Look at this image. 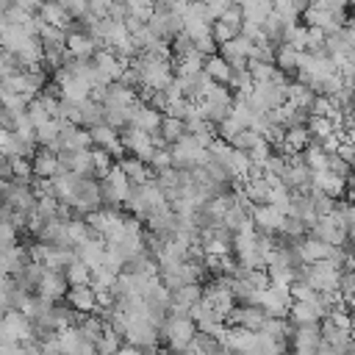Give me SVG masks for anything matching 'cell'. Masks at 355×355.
I'll list each match as a JSON object with an SVG mask.
<instances>
[{
	"label": "cell",
	"mask_w": 355,
	"mask_h": 355,
	"mask_svg": "<svg viewBox=\"0 0 355 355\" xmlns=\"http://www.w3.org/2000/svg\"><path fill=\"white\" fill-rule=\"evenodd\" d=\"M161 111H155L153 105H147L144 100H136L133 108H130V125L139 128V130H147V133H155L158 125H161Z\"/></svg>",
	"instance_id": "e0dca14e"
},
{
	"label": "cell",
	"mask_w": 355,
	"mask_h": 355,
	"mask_svg": "<svg viewBox=\"0 0 355 355\" xmlns=\"http://www.w3.org/2000/svg\"><path fill=\"white\" fill-rule=\"evenodd\" d=\"M311 183H313V189H319V191H324V194H330V197H336V200L347 191V178H338V175H333L330 169H316Z\"/></svg>",
	"instance_id": "cb8c5ba5"
},
{
	"label": "cell",
	"mask_w": 355,
	"mask_h": 355,
	"mask_svg": "<svg viewBox=\"0 0 355 355\" xmlns=\"http://www.w3.org/2000/svg\"><path fill=\"white\" fill-rule=\"evenodd\" d=\"M67 205H72V211H75V214H80V216H86V214H92V211L103 208L100 180H94V178H78L75 191H72V197H69V202H67Z\"/></svg>",
	"instance_id": "3957f363"
},
{
	"label": "cell",
	"mask_w": 355,
	"mask_h": 355,
	"mask_svg": "<svg viewBox=\"0 0 355 355\" xmlns=\"http://www.w3.org/2000/svg\"><path fill=\"white\" fill-rule=\"evenodd\" d=\"M344 141L355 144V125H349V128H347V133H344Z\"/></svg>",
	"instance_id": "f35d334b"
},
{
	"label": "cell",
	"mask_w": 355,
	"mask_h": 355,
	"mask_svg": "<svg viewBox=\"0 0 355 355\" xmlns=\"http://www.w3.org/2000/svg\"><path fill=\"white\" fill-rule=\"evenodd\" d=\"M252 47H255V42H252L250 36L239 33V36H233L230 42L219 44V55H222V58H227V61H230V67H239V64H247V61H250Z\"/></svg>",
	"instance_id": "7c38bea8"
},
{
	"label": "cell",
	"mask_w": 355,
	"mask_h": 355,
	"mask_svg": "<svg viewBox=\"0 0 355 355\" xmlns=\"http://www.w3.org/2000/svg\"><path fill=\"white\" fill-rule=\"evenodd\" d=\"M119 139H122V144H125V153H130V155H136V158H141V161H147V164H150V158H153V153H155V147H158V141H155L153 133L139 130V128H133V125L122 128Z\"/></svg>",
	"instance_id": "52a82bcc"
},
{
	"label": "cell",
	"mask_w": 355,
	"mask_h": 355,
	"mask_svg": "<svg viewBox=\"0 0 355 355\" xmlns=\"http://www.w3.org/2000/svg\"><path fill=\"white\" fill-rule=\"evenodd\" d=\"M97 344V352L100 355H116L119 349H122V344H125V338L111 327V324H105V330H103V336L94 341Z\"/></svg>",
	"instance_id": "4dcf8cb0"
},
{
	"label": "cell",
	"mask_w": 355,
	"mask_h": 355,
	"mask_svg": "<svg viewBox=\"0 0 355 355\" xmlns=\"http://www.w3.org/2000/svg\"><path fill=\"white\" fill-rule=\"evenodd\" d=\"M58 3L67 8V14L72 19H86L89 17V0H58Z\"/></svg>",
	"instance_id": "e575fe53"
},
{
	"label": "cell",
	"mask_w": 355,
	"mask_h": 355,
	"mask_svg": "<svg viewBox=\"0 0 355 355\" xmlns=\"http://www.w3.org/2000/svg\"><path fill=\"white\" fill-rule=\"evenodd\" d=\"M75 311H80V313H92V311H97L100 308V300H97V288L92 286V283H86V286H69V291H67V297H64Z\"/></svg>",
	"instance_id": "2e32d148"
},
{
	"label": "cell",
	"mask_w": 355,
	"mask_h": 355,
	"mask_svg": "<svg viewBox=\"0 0 355 355\" xmlns=\"http://www.w3.org/2000/svg\"><path fill=\"white\" fill-rule=\"evenodd\" d=\"M233 103H236V97L230 94L227 83H214V86L205 92V97L200 100V105H202V111H205V119H208L214 128L230 116Z\"/></svg>",
	"instance_id": "7a4b0ae2"
},
{
	"label": "cell",
	"mask_w": 355,
	"mask_h": 355,
	"mask_svg": "<svg viewBox=\"0 0 355 355\" xmlns=\"http://www.w3.org/2000/svg\"><path fill=\"white\" fill-rule=\"evenodd\" d=\"M105 250H108L105 239H103V236H92V239H86V241H80V244L75 247V255H78L83 263H89V266L94 269V266H100V263H103Z\"/></svg>",
	"instance_id": "44dd1931"
},
{
	"label": "cell",
	"mask_w": 355,
	"mask_h": 355,
	"mask_svg": "<svg viewBox=\"0 0 355 355\" xmlns=\"http://www.w3.org/2000/svg\"><path fill=\"white\" fill-rule=\"evenodd\" d=\"M300 155H302V161H305L313 172H316V169H327V153L322 150V144H319V141H311Z\"/></svg>",
	"instance_id": "1f68e13d"
},
{
	"label": "cell",
	"mask_w": 355,
	"mask_h": 355,
	"mask_svg": "<svg viewBox=\"0 0 355 355\" xmlns=\"http://www.w3.org/2000/svg\"><path fill=\"white\" fill-rule=\"evenodd\" d=\"M269 189H272V183H269V178L261 175V172H255V175H250L247 180H241V194H244V200L252 202V205L269 202Z\"/></svg>",
	"instance_id": "d6986e66"
},
{
	"label": "cell",
	"mask_w": 355,
	"mask_h": 355,
	"mask_svg": "<svg viewBox=\"0 0 355 355\" xmlns=\"http://www.w3.org/2000/svg\"><path fill=\"white\" fill-rule=\"evenodd\" d=\"M275 67L283 69V72H297V67H300V50L291 47L288 42H280L275 47Z\"/></svg>",
	"instance_id": "83f0119b"
},
{
	"label": "cell",
	"mask_w": 355,
	"mask_h": 355,
	"mask_svg": "<svg viewBox=\"0 0 355 355\" xmlns=\"http://www.w3.org/2000/svg\"><path fill=\"white\" fill-rule=\"evenodd\" d=\"M294 250H297V255H300L302 263H313V261L330 258L333 244H324V241L316 239V236H302L300 241H294Z\"/></svg>",
	"instance_id": "9a60e30c"
},
{
	"label": "cell",
	"mask_w": 355,
	"mask_h": 355,
	"mask_svg": "<svg viewBox=\"0 0 355 355\" xmlns=\"http://www.w3.org/2000/svg\"><path fill=\"white\" fill-rule=\"evenodd\" d=\"M92 61H94V67H97V72L105 78V80H119V75L125 72V67H128V61H122L114 50H108V47H100L94 55H92Z\"/></svg>",
	"instance_id": "4fadbf2b"
},
{
	"label": "cell",
	"mask_w": 355,
	"mask_h": 355,
	"mask_svg": "<svg viewBox=\"0 0 355 355\" xmlns=\"http://www.w3.org/2000/svg\"><path fill=\"white\" fill-rule=\"evenodd\" d=\"M116 166L128 175V180H130L133 186L147 183V180H153V178H155V172L150 169V164H147V161H141V158H136V155H130V153H125L122 158H116Z\"/></svg>",
	"instance_id": "ac0fdd59"
},
{
	"label": "cell",
	"mask_w": 355,
	"mask_h": 355,
	"mask_svg": "<svg viewBox=\"0 0 355 355\" xmlns=\"http://www.w3.org/2000/svg\"><path fill=\"white\" fill-rule=\"evenodd\" d=\"M189 130H186V122L180 119V116H161V125H158V130L153 133L161 144H175V141H180L183 136H186Z\"/></svg>",
	"instance_id": "603a6c76"
},
{
	"label": "cell",
	"mask_w": 355,
	"mask_h": 355,
	"mask_svg": "<svg viewBox=\"0 0 355 355\" xmlns=\"http://www.w3.org/2000/svg\"><path fill=\"white\" fill-rule=\"evenodd\" d=\"M349 3H352V6H355V0H349Z\"/></svg>",
	"instance_id": "60d3db41"
},
{
	"label": "cell",
	"mask_w": 355,
	"mask_h": 355,
	"mask_svg": "<svg viewBox=\"0 0 355 355\" xmlns=\"http://www.w3.org/2000/svg\"><path fill=\"white\" fill-rule=\"evenodd\" d=\"M50 316H53V322H55V327H58V330H64V327H78V324H80V319H83V313H80V311H75L67 300H58V302L53 305Z\"/></svg>",
	"instance_id": "484cf974"
},
{
	"label": "cell",
	"mask_w": 355,
	"mask_h": 355,
	"mask_svg": "<svg viewBox=\"0 0 355 355\" xmlns=\"http://www.w3.org/2000/svg\"><path fill=\"white\" fill-rule=\"evenodd\" d=\"M194 336H197V324H194V319H191V316L169 313V316L164 319V324H161V338H164L166 349H169V352H175V355L186 352V349L191 347Z\"/></svg>",
	"instance_id": "6da1fadb"
},
{
	"label": "cell",
	"mask_w": 355,
	"mask_h": 355,
	"mask_svg": "<svg viewBox=\"0 0 355 355\" xmlns=\"http://www.w3.org/2000/svg\"><path fill=\"white\" fill-rule=\"evenodd\" d=\"M338 208V214H341V219L347 222V227H349V233L355 230V200H349V202H341V205H336Z\"/></svg>",
	"instance_id": "8d00e7d4"
},
{
	"label": "cell",
	"mask_w": 355,
	"mask_h": 355,
	"mask_svg": "<svg viewBox=\"0 0 355 355\" xmlns=\"http://www.w3.org/2000/svg\"><path fill=\"white\" fill-rule=\"evenodd\" d=\"M305 128H308V133H311V139H313V141H322L324 136L336 133V130H333V122H330V116H311V114H308V122H305Z\"/></svg>",
	"instance_id": "d6a6232c"
},
{
	"label": "cell",
	"mask_w": 355,
	"mask_h": 355,
	"mask_svg": "<svg viewBox=\"0 0 355 355\" xmlns=\"http://www.w3.org/2000/svg\"><path fill=\"white\" fill-rule=\"evenodd\" d=\"M330 111H333V100L327 94H316L313 103H311V108H308L311 116H330Z\"/></svg>",
	"instance_id": "d590c367"
},
{
	"label": "cell",
	"mask_w": 355,
	"mask_h": 355,
	"mask_svg": "<svg viewBox=\"0 0 355 355\" xmlns=\"http://www.w3.org/2000/svg\"><path fill=\"white\" fill-rule=\"evenodd\" d=\"M116 355H144V349H141V347H133V344H128V347L122 344V349H119Z\"/></svg>",
	"instance_id": "74e56055"
},
{
	"label": "cell",
	"mask_w": 355,
	"mask_h": 355,
	"mask_svg": "<svg viewBox=\"0 0 355 355\" xmlns=\"http://www.w3.org/2000/svg\"><path fill=\"white\" fill-rule=\"evenodd\" d=\"M67 50L72 53V55H78V58H92L100 47H97V42L89 36V31H69L67 33Z\"/></svg>",
	"instance_id": "7402d4cb"
},
{
	"label": "cell",
	"mask_w": 355,
	"mask_h": 355,
	"mask_svg": "<svg viewBox=\"0 0 355 355\" xmlns=\"http://www.w3.org/2000/svg\"><path fill=\"white\" fill-rule=\"evenodd\" d=\"M311 236L322 239L324 244L344 247V241L349 239V227H347V222L341 219V214H338V208H336L333 214H324V216H319V219L311 225Z\"/></svg>",
	"instance_id": "277c9868"
},
{
	"label": "cell",
	"mask_w": 355,
	"mask_h": 355,
	"mask_svg": "<svg viewBox=\"0 0 355 355\" xmlns=\"http://www.w3.org/2000/svg\"><path fill=\"white\" fill-rule=\"evenodd\" d=\"M302 19H305V25H311V28H319V31H324V33H333V31H338V28L347 22V11H330V8H324V6L311 3V6L302 11Z\"/></svg>",
	"instance_id": "ba28073f"
},
{
	"label": "cell",
	"mask_w": 355,
	"mask_h": 355,
	"mask_svg": "<svg viewBox=\"0 0 355 355\" xmlns=\"http://www.w3.org/2000/svg\"><path fill=\"white\" fill-rule=\"evenodd\" d=\"M211 33H214V42H216V44H225V42H230L233 36H239V31H236L233 25H227L225 19H214V22H211Z\"/></svg>",
	"instance_id": "836d02e7"
},
{
	"label": "cell",
	"mask_w": 355,
	"mask_h": 355,
	"mask_svg": "<svg viewBox=\"0 0 355 355\" xmlns=\"http://www.w3.org/2000/svg\"><path fill=\"white\" fill-rule=\"evenodd\" d=\"M67 291H69V283H67L64 272L44 266V275H42V280H39V291H36V294H44V297H50V300H64Z\"/></svg>",
	"instance_id": "ffe728a7"
},
{
	"label": "cell",
	"mask_w": 355,
	"mask_h": 355,
	"mask_svg": "<svg viewBox=\"0 0 355 355\" xmlns=\"http://www.w3.org/2000/svg\"><path fill=\"white\" fill-rule=\"evenodd\" d=\"M250 216H252L255 230H261V233H277L280 225H283V219H286V214H283L277 205H272V202L252 205V208H250Z\"/></svg>",
	"instance_id": "30bf717a"
},
{
	"label": "cell",
	"mask_w": 355,
	"mask_h": 355,
	"mask_svg": "<svg viewBox=\"0 0 355 355\" xmlns=\"http://www.w3.org/2000/svg\"><path fill=\"white\" fill-rule=\"evenodd\" d=\"M31 338H33V327L25 311H8L6 316H0V344H22Z\"/></svg>",
	"instance_id": "8992f818"
},
{
	"label": "cell",
	"mask_w": 355,
	"mask_h": 355,
	"mask_svg": "<svg viewBox=\"0 0 355 355\" xmlns=\"http://www.w3.org/2000/svg\"><path fill=\"white\" fill-rule=\"evenodd\" d=\"M39 17H42L44 25H53V28H61V31H67V25L72 22V17L67 14V8L58 0H44L39 6Z\"/></svg>",
	"instance_id": "d4e9b609"
},
{
	"label": "cell",
	"mask_w": 355,
	"mask_h": 355,
	"mask_svg": "<svg viewBox=\"0 0 355 355\" xmlns=\"http://www.w3.org/2000/svg\"><path fill=\"white\" fill-rule=\"evenodd\" d=\"M294 6H297V8H300V11H305V8H308V6H311V0H294Z\"/></svg>",
	"instance_id": "ab89813d"
},
{
	"label": "cell",
	"mask_w": 355,
	"mask_h": 355,
	"mask_svg": "<svg viewBox=\"0 0 355 355\" xmlns=\"http://www.w3.org/2000/svg\"><path fill=\"white\" fill-rule=\"evenodd\" d=\"M288 344H291V355H316L322 347V324L319 322L294 324Z\"/></svg>",
	"instance_id": "5b68a950"
},
{
	"label": "cell",
	"mask_w": 355,
	"mask_h": 355,
	"mask_svg": "<svg viewBox=\"0 0 355 355\" xmlns=\"http://www.w3.org/2000/svg\"><path fill=\"white\" fill-rule=\"evenodd\" d=\"M313 97H316V92H313L311 86H305L302 80L288 83V89H286V103H291V105H297V108H305V111L311 108Z\"/></svg>",
	"instance_id": "f1b7e54d"
},
{
	"label": "cell",
	"mask_w": 355,
	"mask_h": 355,
	"mask_svg": "<svg viewBox=\"0 0 355 355\" xmlns=\"http://www.w3.org/2000/svg\"><path fill=\"white\" fill-rule=\"evenodd\" d=\"M327 313L324 302H322V294L316 300H294L291 308H288V316L294 324H302V322H322Z\"/></svg>",
	"instance_id": "8fae6325"
},
{
	"label": "cell",
	"mask_w": 355,
	"mask_h": 355,
	"mask_svg": "<svg viewBox=\"0 0 355 355\" xmlns=\"http://www.w3.org/2000/svg\"><path fill=\"white\" fill-rule=\"evenodd\" d=\"M31 169H33V178H55L58 172H67V169H61L58 153H53L47 147H36V153L31 155Z\"/></svg>",
	"instance_id": "5bb4252c"
},
{
	"label": "cell",
	"mask_w": 355,
	"mask_h": 355,
	"mask_svg": "<svg viewBox=\"0 0 355 355\" xmlns=\"http://www.w3.org/2000/svg\"><path fill=\"white\" fill-rule=\"evenodd\" d=\"M322 344L330 347L336 355H344L352 347V327H341L324 316L322 319Z\"/></svg>",
	"instance_id": "9c48e42d"
},
{
	"label": "cell",
	"mask_w": 355,
	"mask_h": 355,
	"mask_svg": "<svg viewBox=\"0 0 355 355\" xmlns=\"http://www.w3.org/2000/svg\"><path fill=\"white\" fill-rule=\"evenodd\" d=\"M202 69L208 72V78L214 80V83H230V61L227 58H222L219 53H211V55H205V64H202Z\"/></svg>",
	"instance_id": "4316f807"
},
{
	"label": "cell",
	"mask_w": 355,
	"mask_h": 355,
	"mask_svg": "<svg viewBox=\"0 0 355 355\" xmlns=\"http://www.w3.org/2000/svg\"><path fill=\"white\" fill-rule=\"evenodd\" d=\"M64 277H67V283H69V286H86V283H92V266H89V263H83L80 258H75V261H69V263H67Z\"/></svg>",
	"instance_id": "f546056e"
}]
</instances>
